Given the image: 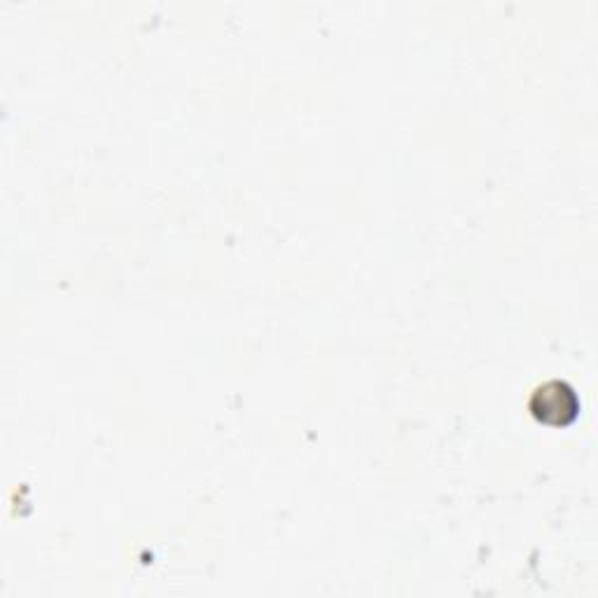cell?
<instances>
[{"instance_id":"cell-1","label":"cell","mask_w":598,"mask_h":598,"mask_svg":"<svg viewBox=\"0 0 598 598\" xmlns=\"http://www.w3.org/2000/svg\"><path fill=\"white\" fill-rule=\"evenodd\" d=\"M533 412L540 421L547 423H569L575 419L577 412V398L575 393L559 382H552L543 386L533 398Z\"/></svg>"}]
</instances>
